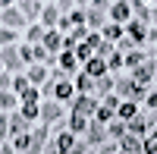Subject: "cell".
Returning a JSON list of instances; mask_svg holds the SVG:
<instances>
[{"label": "cell", "instance_id": "27", "mask_svg": "<svg viewBox=\"0 0 157 154\" xmlns=\"http://www.w3.org/2000/svg\"><path fill=\"white\" fill-rule=\"evenodd\" d=\"M44 35H47V29H41V25H32V29H29V44L38 47V44L44 41Z\"/></svg>", "mask_w": 157, "mask_h": 154}, {"label": "cell", "instance_id": "24", "mask_svg": "<svg viewBox=\"0 0 157 154\" xmlns=\"http://www.w3.org/2000/svg\"><path fill=\"white\" fill-rule=\"evenodd\" d=\"M123 35H126V29H123V25H116V22H110L107 29H104V38H107L110 44H116V41H123Z\"/></svg>", "mask_w": 157, "mask_h": 154}, {"label": "cell", "instance_id": "46", "mask_svg": "<svg viewBox=\"0 0 157 154\" xmlns=\"http://www.w3.org/2000/svg\"><path fill=\"white\" fill-rule=\"evenodd\" d=\"M154 82H157V72H154Z\"/></svg>", "mask_w": 157, "mask_h": 154}, {"label": "cell", "instance_id": "37", "mask_svg": "<svg viewBox=\"0 0 157 154\" xmlns=\"http://www.w3.org/2000/svg\"><path fill=\"white\" fill-rule=\"evenodd\" d=\"M141 145H145V154H157V135H148Z\"/></svg>", "mask_w": 157, "mask_h": 154}, {"label": "cell", "instance_id": "23", "mask_svg": "<svg viewBox=\"0 0 157 154\" xmlns=\"http://www.w3.org/2000/svg\"><path fill=\"white\" fill-rule=\"evenodd\" d=\"M41 22L47 25V29L60 25V10H57V6H44V10H41Z\"/></svg>", "mask_w": 157, "mask_h": 154}, {"label": "cell", "instance_id": "12", "mask_svg": "<svg viewBox=\"0 0 157 154\" xmlns=\"http://www.w3.org/2000/svg\"><path fill=\"white\" fill-rule=\"evenodd\" d=\"M88 117H82V113H69V132L72 135H85L88 132Z\"/></svg>", "mask_w": 157, "mask_h": 154}, {"label": "cell", "instance_id": "8", "mask_svg": "<svg viewBox=\"0 0 157 154\" xmlns=\"http://www.w3.org/2000/svg\"><path fill=\"white\" fill-rule=\"evenodd\" d=\"M60 117H63V107L57 104V101H44V104H41V123H44V126L57 123Z\"/></svg>", "mask_w": 157, "mask_h": 154}, {"label": "cell", "instance_id": "9", "mask_svg": "<svg viewBox=\"0 0 157 154\" xmlns=\"http://www.w3.org/2000/svg\"><path fill=\"white\" fill-rule=\"evenodd\" d=\"M25 132H32V129H29V120H25L19 110H13V113H10V138L25 135Z\"/></svg>", "mask_w": 157, "mask_h": 154}, {"label": "cell", "instance_id": "20", "mask_svg": "<svg viewBox=\"0 0 157 154\" xmlns=\"http://www.w3.org/2000/svg\"><path fill=\"white\" fill-rule=\"evenodd\" d=\"M126 129H129V135L141 138V135L148 132V120H145V117H135V120H129V123H126Z\"/></svg>", "mask_w": 157, "mask_h": 154}, {"label": "cell", "instance_id": "18", "mask_svg": "<svg viewBox=\"0 0 157 154\" xmlns=\"http://www.w3.org/2000/svg\"><path fill=\"white\" fill-rule=\"evenodd\" d=\"M107 135H110V138H123V135H129V129H126V120L113 117V120L107 123Z\"/></svg>", "mask_w": 157, "mask_h": 154}, {"label": "cell", "instance_id": "6", "mask_svg": "<svg viewBox=\"0 0 157 154\" xmlns=\"http://www.w3.org/2000/svg\"><path fill=\"white\" fill-rule=\"evenodd\" d=\"M0 63H3L6 69H16V72L25 66V63H22V57H19V47H16V44H10V47H3V50H0Z\"/></svg>", "mask_w": 157, "mask_h": 154}, {"label": "cell", "instance_id": "16", "mask_svg": "<svg viewBox=\"0 0 157 154\" xmlns=\"http://www.w3.org/2000/svg\"><path fill=\"white\" fill-rule=\"evenodd\" d=\"M50 79V72H47V66H38V63H35V66L29 69V82L35 85V88H41L44 82Z\"/></svg>", "mask_w": 157, "mask_h": 154}, {"label": "cell", "instance_id": "35", "mask_svg": "<svg viewBox=\"0 0 157 154\" xmlns=\"http://www.w3.org/2000/svg\"><path fill=\"white\" fill-rule=\"evenodd\" d=\"M0 44H3V47L16 44V32H10V29H0Z\"/></svg>", "mask_w": 157, "mask_h": 154}, {"label": "cell", "instance_id": "19", "mask_svg": "<svg viewBox=\"0 0 157 154\" xmlns=\"http://www.w3.org/2000/svg\"><path fill=\"white\" fill-rule=\"evenodd\" d=\"M116 117H120V120H135L138 117V104H135V101H123V104H120V110H116Z\"/></svg>", "mask_w": 157, "mask_h": 154}, {"label": "cell", "instance_id": "14", "mask_svg": "<svg viewBox=\"0 0 157 154\" xmlns=\"http://www.w3.org/2000/svg\"><path fill=\"white\" fill-rule=\"evenodd\" d=\"M120 148L126 154H145V145H141V138H135V135H123L120 138Z\"/></svg>", "mask_w": 157, "mask_h": 154}, {"label": "cell", "instance_id": "21", "mask_svg": "<svg viewBox=\"0 0 157 154\" xmlns=\"http://www.w3.org/2000/svg\"><path fill=\"white\" fill-rule=\"evenodd\" d=\"M41 44H44V50H47V54H60V47H63V38H60L57 32H47Z\"/></svg>", "mask_w": 157, "mask_h": 154}, {"label": "cell", "instance_id": "40", "mask_svg": "<svg viewBox=\"0 0 157 154\" xmlns=\"http://www.w3.org/2000/svg\"><path fill=\"white\" fill-rule=\"evenodd\" d=\"M120 66H123V57H120V54H113V57L107 60V69H116V72H120Z\"/></svg>", "mask_w": 157, "mask_h": 154}, {"label": "cell", "instance_id": "26", "mask_svg": "<svg viewBox=\"0 0 157 154\" xmlns=\"http://www.w3.org/2000/svg\"><path fill=\"white\" fill-rule=\"evenodd\" d=\"M145 60H148V57H145V54H141V50H138V47H135V50H129V54L123 57V63H126V66H129V69H135V66H141V63H145Z\"/></svg>", "mask_w": 157, "mask_h": 154}, {"label": "cell", "instance_id": "11", "mask_svg": "<svg viewBox=\"0 0 157 154\" xmlns=\"http://www.w3.org/2000/svg\"><path fill=\"white\" fill-rule=\"evenodd\" d=\"M72 85H75L78 94H94V79H91L88 72H78L75 79H72Z\"/></svg>", "mask_w": 157, "mask_h": 154}, {"label": "cell", "instance_id": "41", "mask_svg": "<svg viewBox=\"0 0 157 154\" xmlns=\"http://www.w3.org/2000/svg\"><path fill=\"white\" fill-rule=\"evenodd\" d=\"M44 154H63V151L57 148V142H47V145H44Z\"/></svg>", "mask_w": 157, "mask_h": 154}, {"label": "cell", "instance_id": "44", "mask_svg": "<svg viewBox=\"0 0 157 154\" xmlns=\"http://www.w3.org/2000/svg\"><path fill=\"white\" fill-rule=\"evenodd\" d=\"M154 54H157V38H154Z\"/></svg>", "mask_w": 157, "mask_h": 154}, {"label": "cell", "instance_id": "32", "mask_svg": "<svg viewBox=\"0 0 157 154\" xmlns=\"http://www.w3.org/2000/svg\"><path fill=\"white\" fill-rule=\"evenodd\" d=\"M13 148H16V154H25V151H29V132L13 138Z\"/></svg>", "mask_w": 157, "mask_h": 154}, {"label": "cell", "instance_id": "34", "mask_svg": "<svg viewBox=\"0 0 157 154\" xmlns=\"http://www.w3.org/2000/svg\"><path fill=\"white\" fill-rule=\"evenodd\" d=\"M10 138V117H3V113H0V145H3Z\"/></svg>", "mask_w": 157, "mask_h": 154}, {"label": "cell", "instance_id": "17", "mask_svg": "<svg viewBox=\"0 0 157 154\" xmlns=\"http://www.w3.org/2000/svg\"><path fill=\"white\" fill-rule=\"evenodd\" d=\"M75 94V85L72 82H54V98H57V104L60 101H69Z\"/></svg>", "mask_w": 157, "mask_h": 154}, {"label": "cell", "instance_id": "38", "mask_svg": "<svg viewBox=\"0 0 157 154\" xmlns=\"http://www.w3.org/2000/svg\"><path fill=\"white\" fill-rule=\"evenodd\" d=\"M88 151H91V145L82 138V142H75V145H72V151H69V154H88Z\"/></svg>", "mask_w": 157, "mask_h": 154}, {"label": "cell", "instance_id": "33", "mask_svg": "<svg viewBox=\"0 0 157 154\" xmlns=\"http://www.w3.org/2000/svg\"><path fill=\"white\" fill-rule=\"evenodd\" d=\"M19 57H22V63H35V47L32 44H19Z\"/></svg>", "mask_w": 157, "mask_h": 154}, {"label": "cell", "instance_id": "29", "mask_svg": "<svg viewBox=\"0 0 157 154\" xmlns=\"http://www.w3.org/2000/svg\"><path fill=\"white\" fill-rule=\"evenodd\" d=\"M32 88V82H29V75H16V79H13V91L16 94H25Z\"/></svg>", "mask_w": 157, "mask_h": 154}, {"label": "cell", "instance_id": "31", "mask_svg": "<svg viewBox=\"0 0 157 154\" xmlns=\"http://www.w3.org/2000/svg\"><path fill=\"white\" fill-rule=\"evenodd\" d=\"M22 98V104H38V101H41V88H29V91H25V94H19Z\"/></svg>", "mask_w": 157, "mask_h": 154}, {"label": "cell", "instance_id": "7", "mask_svg": "<svg viewBox=\"0 0 157 154\" xmlns=\"http://www.w3.org/2000/svg\"><path fill=\"white\" fill-rule=\"evenodd\" d=\"M0 19H3V25H6L10 32H13V29H25V16L19 13V6H3Z\"/></svg>", "mask_w": 157, "mask_h": 154}, {"label": "cell", "instance_id": "30", "mask_svg": "<svg viewBox=\"0 0 157 154\" xmlns=\"http://www.w3.org/2000/svg\"><path fill=\"white\" fill-rule=\"evenodd\" d=\"M16 104H19V101H16L13 91H3V94H0V110H16Z\"/></svg>", "mask_w": 157, "mask_h": 154}, {"label": "cell", "instance_id": "43", "mask_svg": "<svg viewBox=\"0 0 157 154\" xmlns=\"http://www.w3.org/2000/svg\"><path fill=\"white\" fill-rule=\"evenodd\" d=\"M3 154H16V148H13V145H3Z\"/></svg>", "mask_w": 157, "mask_h": 154}, {"label": "cell", "instance_id": "15", "mask_svg": "<svg viewBox=\"0 0 157 154\" xmlns=\"http://www.w3.org/2000/svg\"><path fill=\"white\" fill-rule=\"evenodd\" d=\"M113 88H116V79H113V75H104V79L94 82V98H107Z\"/></svg>", "mask_w": 157, "mask_h": 154}, {"label": "cell", "instance_id": "3", "mask_svg": "<svg viewBox=\"0 0 157 154\" xmlns=\"http://www.w3.org/2000/svg\"><path fill=\"white\" fill-rule=\"evenodd\" d=\"M107 126H104V123H98V120H91L88 123V132H85V142L91 145V148H94V145H107Z\"/></svg>", "mask_w": 157, "mask_h": 154}, {"label": "cell", "instance_id": "42", "mask_svg": "<svg viewBox=\"0 0 157 154\" xmlns=\"http://www.w3.org/2000/svg\"><path fill=\"white\" fill-rule=\"evenodd\" d=\"M148 107H154V110H157V91H151V94H148Z\"/></svg>", "mask_w": 157, "mask_h": 154}, {"label": "cell", "instance_id": "10", "mask_svg": "<svg viewBox=\"0 0 157 154\" xmlns=\"http://www.w3.org/2000/svg\"><path fill=\"white\" fill-rule=\"evenodd\" d=\"M82 72H88L91 79L98 82V79H104V75H107V60H101V57H91V60L85 63V69H82Z\"/></svg>", "mask_w": 157, "mask_h": 154}, {"label": "cell", "instance_id": "1", "mask_svg": "<svg viewBox=\"0 0 157 154\" xmlns=\"http://www.w3.org/2000/svg\"><path fill=\"white\" fill-rule=\"evenodd\" d=\"M98 107H101V101L94 94H75V101H72V113H82V117H88V120H94Z\"/></svg>", "mask_w": 157, "mask_h": 154}, {"label": "cell", "instance_id": "4", "mask_svg": "<svg viewBox=\"0 0 157 154\" xmlns=\"http://www.w3.org/2000/svg\"><path fill=\"white\" fill-rule=\"evenodd\" d=\"M44 145H47V126L41 123L38 129H32V132H29V151H25V154H41V151H44Z\"/></svg>", "mask_w": 157, "mask_h": 154}, {"label": "cell", "instance_id": "13", "mask_svg": "<svg viewBox=\"0 0 157 154\" xmlns=\"http://www.w3.org/2000/svg\"><path fill=\"white\" fill-rule=\"evenodd\" d=\"M129 16H132V10H129V3H110V19H113L116 25L129 22Z\"/></svg>", "mask_w": 157, "mask_h": 154}, {"label": "cell", "instance_id": "36", "mask_svg": "<svg viewBox=\"0 0 157 154\" xmlns=\"http://www.w3.org/2000/svg\"><path fill=\"white\" fill-rule=\"evenodd\" d=\"M38 10H41V6H38V3H35V0H25V3L19 6V13H22V16H35V13H38Z\"/></svg>", "mask_w": 157, "mask_h": 154}, {"label": "cell", "instance_id": "47", "mask_svg": "<svg viewBox=\"0 0 157 154\" xmlns=\"http://www.w3.org/2000/svg\"><path fill=\"white\" fill-rule=\"evenodd\" d=\"M88 154H91V151H88Z\"/></svg>", "mask_w": 157, "mask_h": 154}, {"label": "cell", "instance_id": "28", "mask_svg": "<svg viewBox=\"0 0 157 154\" xmlns=\"http://www.w3.org/2000/svg\"><path fill=\"white\" fill-rule=\"evenodd\" d=\"M19 113H22V117L32 123L35 117H41V104H22V107H19Z\"/></svg>", "mask_w": 157, "mask_h": 154}, {"label": "cell", "instance_id": "39", "mask_svg": "<svg viewBox=\"0 0 157 154\" xmlns=\"http://www.w3.org/2000/svg\"><path fill=\"white\" fill-rule=\"evenodd\" d=\"M10 88H13V79H10L6 72H0V94H3V91H10Z\"/></svg>", "mask_w": 157, "mask_h": 154}, {"label": "cell", "instance_id": "5", "mask_svg": "<svg viewBox=\"0 0 157 154\" xmlns=\"http://www.w3.org/2000/svg\"><path fill=\"white\" fill-rule=\"evenodd\" d=\"M126 38H129L135 47H138V44H145V41H148V25H141V22H135V19H129V22H126Z\"/></svg>", "mask_w": 157, "mask_h": 154}, {"label": "cell", "instance_id": "45", "mask_svg": "<svg viewBox=\"0 0 157 154\" xmlns=\"http://www.w3.org/2000/svg\"><path fill=\"white\" fill-rule=\"evenodd\" d=\"M0 154H3V145H0Z\"/></svg>", "mask_w": 157, "mask_h": 154}, {"label": "cell", "instance_id": "22", "mask_svg": "<svg viewBox=\"0 0 157 154\" xmlns=\"http://www.w3.org/2000/svg\"><path fill=\"white\" fill-rule=\"evenodd\" d=\"M129 10H132V16H135V22H141V25H148V19H151V10L145 6V3H129Z\"/></svg>", "mask_w": 157, "mask_h": 154}, {"label": "cell", "instance_id": "25", "mask_svg": "<svg viewBox=\"0 0 157 154\" xmlns=\"http://www.w3.org/2000/svg\"><path fill=\"white\" fill-rule=\"evenodd\" d=\"M72 145H75V135H72L69 129H66V132H60V135H57V148H60L63 154H69V151H72Z\"/></svg>", "mask_w": 157, "mask_h": 154}, {"label": "cell", "instance_id": "2", "mask_svg": "<svg viewBox=\"0 0 157 154\" xmlns=\"http://www.w3.org/2000/svg\"><path fill=\"white\" fill-rule=\"evenodd\" d=\"M154 72H157V63H154V60H145L141 66L132 69V82H135L138 88H148V82L154 79Z\"/></svg>", "mask_w": 157, "mask_h": 154}]
</instances>
